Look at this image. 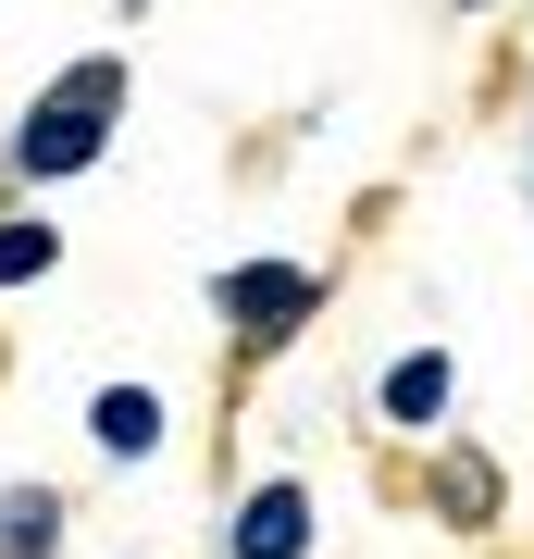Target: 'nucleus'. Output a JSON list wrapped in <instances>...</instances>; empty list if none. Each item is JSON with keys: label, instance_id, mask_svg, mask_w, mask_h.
I'll return each mask as SVG.
<instances>
[{"label": "nucleus", "instance_id": "6e6552de", "mask_svg": "<svg viewBox=\"0 0 534 559\" xmlns=\"http://www.w3.org/2000/svg\"><path fill=\"white\" fill-rule=\"evenodd\" d=\"M448 510H460V522L497 510V473H485V460H448Z\"/></svg>", "mask_w": 534, "mask_h": 559}, {"label": "nucleus", "instance_id": "39448f33", "mask_svg": "<svg viewBox=\"0 0 534 559\" xmlns=\"http://www.w3.org/2000/svg\"><path fill=\"white\" fill-rule=\"evenodd\" d=\"M99 448H112V460H150L162 448V399H150V385H99Z\"/></svg>", "mask_w": 534, "mask_h": 559}, {"label": "nucleus", "instance_id": "20e7f679", "mask_svg": "<svg viewBox=\"0 0 534 559\" xmlns=\"http://www.w3.org/2000/svg\"><path fill=\"white\" fill-rule=\"evenodd\" d=\"M373 411H385V423H411V436H423V423H448V348H411V360L373 385Z\"/></svg>", "mask_w": 534, "mask_h": 559}, {"label": "nucleus", "instance_id": "7ed1b4c3", "mask_svg": "<svg viewBox=\"0 0 534 559\" xmlns=\"http://www.w3.org/2000/svg\"><path fill=\"white\" fill-rule=\"evenodd\" d=\"M237 559H311V498L298 485H261L237 510Z\"/></svg>", "mask_w": 534, "mask_h": 559}, {"label": "nucleus", "instance_id": "f257e3e1", "mask_svg": "<svg viewBox=\"0 0 534 559\" xmlns=\"http://www.w3.org/2000/svg\"><path fill=\"white\" fill-rule=\"evenodd\" d=\"M112 100H124V62H75V75L50 87L38 112H25V138H13V175H87L99 138H112Z\"/></svg>", "mask_w": 534, "mask_h": 559}, {"label": "nucleus", "instance_id": "f03ea898", "mask_svg": "<svg viewBox=\"0 0 534 559\" xmlns=\"http://www.w3.org/2000/svg\"><path fill=\"white\" fill-rule=\"evenodd\" d=\"M212 299H224V323H237V336H298L323 286L298 274V261H237V274H224Z\"/></svg>", "mask_w": 534, "mask_h": 559}, {"label": "nucleus", "instance_id": "423d86ee", "mask_svg": "<svg viewBox=\"0 0 534 559\" xmlns=\"http://www.w3.org/2000/svg\"><path fill=\"white\" fill-rule=\"evenodd\" d=\"M50 547H62V498H38V485L0 498V559H50Z\"/></svg>", "mask_w": 534, "mask_h": 559}, {"label": "nucleus", "instance_id": "0eeeda50", "mask_svg": "<svg viewBox=\"0 0 534 559\" xmlns=\"http://www.w3.org/2000/svg\"><path fill=\"white\" fill-rule=\"evenodd\" d=\"M50 261H62V237H50L38 212H25V224H0V286H38Z\"/></svg>", "mask_w": 534, "mask_h": 559}]
</instances>
